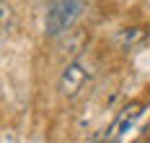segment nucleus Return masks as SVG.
Wrapping results in <instances>:
<instances>
[{"label": "nucleus", "mask_w": 150, "mask_h": 143, "mask_svg": "<svg viewBox=\"0 0 150 143\" xmlns=\"http://www.w3.org/2000/svg\"><path fill=\"white\" fill-rule=\"evenodd\" d=\"M83 0H52L44 11V34L62 36L75 26V21L83 13Z\"/></svg>", "instance_id": "1"}, {"label": "nucleus", "mask_w": 150, "mask_h": 143, "mask_svg": "<svg viewBox=\"0 0 150 143\" xmlns=\"http://www.w3.org/2000/svg\"><path fill=\"white\" fill-rule=\"evenodd\" d=\"M142 39H145V31H142L140 26H132V29H122V31L114 36L117 47H122V49H132L135 44H140Z\"/></svg>", "instance_id": "4"}, {"label": "nucleus", "mask_w": 150, "mask_h": 143, "mask_svg": "<svg viewBox=\"0 0 150 143\" xmlns=\"http://www.w3.org/2000/svg\"><path fill=\"white\" fill-rule=\"evenodd\" d=\"M140 112H142V104H140V102H132L129 107H124V109H122V114L117 117L114 127H111V133H109L106 138H122L129 127L135 125V120L140 117Z\"/></svg>", "instance_id": "3"}, {"label": "nucleus", "mask_w": 150, "mask_h": 143, "mask_svg": "<svg viewBox=\"0 0 150 143\" xmlns=\"http://www.w3.org/2000/svg\"><path fill=\"white\" fill-rule=\"evenodd\" d=\"M11 21H13V13H11V5L0 0V31H5V29L11 26Z\"/></svg>", "instance_id": "5"}, {"label": "nucleus", "mask_w": 150, "mask_h": 143, "mask_svg": "<svg viewBox=\"0 0 150 143\" xmlns=\"http://www.w3.org/2000/svg\"><path fill=\"white\" fill-rule=\"evenodd\" d=\"M88 78V70H86V63L83 60H73V63L65 65L60 76V94L62 96H75L80 91V86Z\"/></svg>", "instance_id": "2"}]
</instances>
